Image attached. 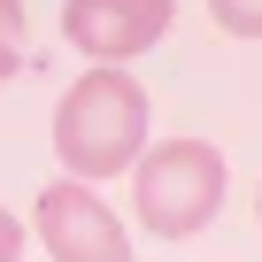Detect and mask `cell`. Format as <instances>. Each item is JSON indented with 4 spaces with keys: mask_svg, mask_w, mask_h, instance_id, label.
<instances>
[{
    "mask_svg": "<svg viewBox=\"0 0 262 262\" xmlns=\"http://www.w3.org/2000/svg\"><path fill=\"white\" fill-rule=\"evenodd\" d=\"M54 155L77 185H100L147 155V93L123 70H85L54 108Z\"/></svg>",
    "mask_w": 262,
    "mask_h": 262,
    "instance_id": "6da1fadb",
    "label": "cell"
},
{
    "mask_svg": "<svg viewBox=\"0 0 262 262\" xmlns=\"http://www.w3.org/2000/svg\"><path fill=\"white\" fill-rule=\"evenodd\" d=\"M39 239H47L54 262H131V239L108 216L100 185H77V178L39 193Z\"/></svg>",
    "mask_w": 262,
    "mask_h": 262,
    "instance_id": "3957f363",
    "label": "cell"
},
{
    "mask_svg": "<svg viewBox=\"0 0 262 262\" xmlns=\"http://www.w3.org/2000/svg\"><path fill=\"white\" fill-rule=\"evenodd\" d=\"M254 216H262V201H254Z\"/></svg>",
    "mask_w": 262,
    "mask_h": 262,
    "instance_id": "ba28073f",
    "label": "cell"
},
{
    "mask_svg": "<svg viewBox=\"0 0 262 262\" xmlns=\"http://www.w3.org/2000/svg\"><path fill=\"white\" fill-rule=\"evenodd\" d=\"M170 16H178L170 0H70V8H62V31H70L77 54H93V70H116L131 54L162 47Z\"/></svg>",
    "mask_w": 262,
    "mask_h": 262,
    "instance_id": "277c9868",
    "label": "cell"
},
{
    "mask_svg": "<svg viewBox=\"0 0 262 262\" xmlns=\"http://www.w3.org/2000/svg\"><path fill=\"white\" fill-rule=\"evenodd\" d=\"M131 208L155 239H193L224 208V155L208 139H162L131 162Z\"/></svg>",
    "mask_w": 262,
    "mask_h": 262,
    "instance_id": "7a4b0ae2",
    "label": "cell"
},
{
    "mask_svg": "<svg viewBox=\"0 0 262 262\" xmlns=\"http://www.w3.org/2000/svg\"><path fill=\"white\" fill-rule=\"evenodd\" d=\"M24 70V0H0V85Z\"/></svg>",
    "mask_w": 262,
    "mask_h": 262,
    "instance_id": "5b68a950",
    "label": "cell"
},
{
    "mask_svg": "<svg viewBox=\"0 0 262 262\" xmlns=\"http://www.w3.org/2000/svg\"><path fill=\"white\" fill-rule=\"evenodd\" d=\"M16 254H24V224L0 208V262H16Z\"/></svg>",
    "mask_w": 262,
    "mask_h": 262,
    "instance_id": "52a82bcc",
    "label": "cell"
},
{
    "mask_svg": "<svg viewBox=\"0 0 262 262\" xmlns=\"http://www.w3.org/2000/svg\"><path fill=\"white\" fill-rule=\"evenodd\" d=\"M208 16H216L231 39H262V0H208Z\"/></svg>",
    "mask_w": 262,
    "mask_h": 262,
    "instance_id": "8992f818",
    "label": "cell"
}]
</instances>
